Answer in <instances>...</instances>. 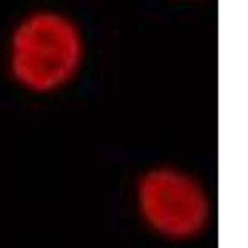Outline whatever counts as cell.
Masks as SVG:
<instances>
[{
    "instance_id": "obj_1",
    "label": "cell",
    "mask_w": 248,
    "mask_h": 248,
    "mask_svg": "<svg viewBox=\"0 0 248 248\" xmlns=\"http://www.w3.org/2000/svg\"><path fill=\"white\" fill-rule=\"evenodd\" d=\"M87 32L67 10L40 5L15 17L5 35L3 65L13 85L32 97L72 87L87 65Z\"/></svg>"
},
{
    "instance_id": "obj_2",
    "label": "cell",
    "mask_w": 248,
    "mask_h": 248,
    "mask_svg": "<svg viewBox=\"0 0 248 248\" xmlns=\"http://www.w3.org/2000/svg\"><path fill=\"white\" fill-rule=\"evenodd\" d=\"M132 206L144 229L169 243L196 241L214 221L209 184L176 161H156L141 169L132 184Z\"/></svg>"
},
{
    "instance_id": "obj_3",
    "label": "cell",
    "mask_w": 248,
    "mask_h": 248,
    "mask_svg": "<svg viewBox=\"0 0 248 248\" xmlns=\"http://www.w3.org/2000/svg\"><path fill=\"white\" fill-rule=\"evenodd\" d=\"M179 3H194V0H179Z\"/></svg>"
}]
</instances>
